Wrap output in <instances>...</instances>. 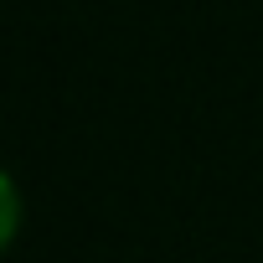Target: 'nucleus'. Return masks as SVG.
<instances>
[{"label":"nucleus","mask_w":263,"mask_h":263,"mask_svg":"<svg viewBox=\"0 0 263 263\" xmlns=\"http://www.w3.org/2000/svg\"><path fill=\"white\" fill-rule=\"evenodd\" d=\"M16 232H21V186L16 176H6L0 181V248H11Z\"/></svg>","instance_id":"1"}]
</instances>
